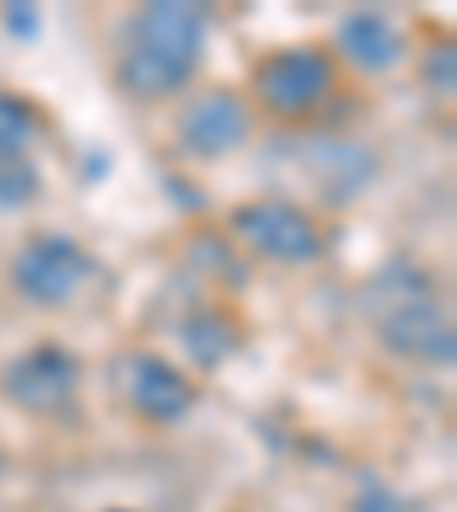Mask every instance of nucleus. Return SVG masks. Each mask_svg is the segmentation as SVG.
Returning <instances> with one entry per match:
<instances>
[{"instance_id":"nucleus-1","label":"nucleus","mask_w":457,"mask_h":512,"mask_svg":"<svg viewBox=\"0 0 457 512\" xmlns=\"http://www.w3.org/2000/svg\"><path fill=\"white\" fill-rule=\"evenodd\" d=\"M206 37H211L206 5H183V0L138 5L119 23L115 37V64H110L115 87L142 106L179 101L202 74Z\"/></svg>"},{"instance_id":"nucleus-2","label":"nucleus","mask_w":457,"mask_h":512,"mask_svg":"<svg viewBox=\"0 0 457 512\" xmlns=\"http://www.w3.org/2000/svg\"><path fill=\"white\" fill-rule=\"evenodd\" d=\"M366 320L394 362L448 371L457 362V325L435 275L407 256L384 261L366 284Z\"/></svg>"},{"instance_id":"nucleus-3","label":"nucleus","mask_w":457,"mask_h":512,"mask_svg":"<svg viewBox=\"0 0 457 512\" xmlns=\"http://www.w3.org/2000/svg\"><path fill=\"white\" fill-rule=\"evenodd\" d=\"M224 224L247 256L270 261V266H316L330 252V234L316 220V211H307L293 197H279V192L238 202Z\"/></svg>"},{"instance_id":"nucleus-4","label":"nucleus","mask_w":457,"mask_h":512,"mask_svg":"<svg viewBox=\"0 0 457 512\" xmlns=\"http://www.w3.org/2000/svg\"><path fill=\"white\" fill-rule=\"evenodd\" d=\"M339 92V60L320 42L275 46L252 64V96L279 124L311 119L330 96Z\"/></svg>"},{"instance_id":"nucleus-5","label":"nucleus","mask_w":457,"mask_h":512,"mask_svg":"<svg viewBox=\"0 0 457 512\" xmlns=\"http://www.w3.org/2000/svg\"><path fill=\"white\" fill-rule=\"evenodd\" d=\"M101 275V261L96 252L74 234H60V229H42V234H28L23 247L10 261V284L28 307L37 311H64L83 298L87 288Z\"/></svg>"},{"instance_id":"nucleus-6","label":"nucleus","mask_w":457,"mask_h":512,"mask_svg":"<svg viewBox=\"0 0 457 512\" xmlns=\"http://www.w3.org/2000/svg\"><path fill=\"white\" fill-rule=\"evenodd\" d=\"M0 394L10 398L23 416L60 421V416L74 412L78 394H83V357L55 339L28 343L0 371Z\"/></svg>"},{"instance_id":"nucleus-7","label":"nucleus","mask_w":457,"mask_h":512,"mask_svg":"<svg viewBox=\"0 0 457 512\" xmlns=\"http://www.w3.org/2000/svg\"><path fill=\"white\" fill-rule=\"evenodd\" d=\"M252 133H256L252 96L224 83L188 92L179 115H174V147H179L183 160H197V165L234 156L238 147L252 142Z\"/></svg>"},{"instance_id":"nucleus-8","label":"nucleus","mask_w":457,"mask_h":512,"mask_svg":"<svg viewBox=\"0 0 457 512\" xmlns=\"http://www.w3.org/2000/svg\"><path fill=\"white\" fill-rule=\"evenodd\" d=\"M197 398H202L197 380L179 362H170L165 352L138 348L124 357V403L133 407L138 421L160 430L183 426L197 412Z\"/></svg>"},{"instance_id":"nucleus-9","label":"nucleus","mask_w":457,"mask_h":512,"mask_svg":"<svg viewBox=\"0 0 457 512\" xmlns=\"http://www.w3.org/2000/svg\"><path fill=\"white\" fill-rule=\"evenodd\" d=\"M302 165H307V179L316 188V197L325 206H352L357 197H366L380 174V160L366 142L352 138H311L302 142Z\"/></svg>"},{"instance_id":"nucleus-10","label":"nucleus","mask_w":457,"mask_h":512,"mask_svg":"<svg viewBox=\"0 0 457 512\" xmlns=\"http://www.w3.org/2000/svg\"><path fill=\"white\" fill-rule=\"evenodd\" d=\"M330 55L339 60V69L352 64L357 74H389L407 60V32L380 10H352L334 28Z\"/></svg>"},{"instance_id":"nucleus-11","label":"nucleus","mask_w":457,"mask_h":512,"mask_svg":"<svg viewBox=\"0 0 457 512\" xmlns=\"http://www.w3.org/2000/svg\"><path fill=\"white\" fill-rule=\"evenodd\" d=\"M179 343H183V357H188L192 371L215 375L220 366L234 362L238 348L247 343V325L238 320L234 307L202 302V307H192L188 316L179 320Z\"/></svg>"},{"instance_id":"nucleus-12","label":"nucleus","mask_w":457,"mask_h":512,"mask_svg":"<svg viewBox=\"0 0 457 512\" xmlns=\"http://www.w3.org/2000/svg\"><path fill=\"white\" fill-rule=\"evenodd\" d=\"M42 106L23 92H10V87H0V170L14 165V160H28L37 138H42Z\"/></svg>"},{"instance_id":"nucleus-13","label":"nucleus","mask_w":457,"mask_h":512,"mask_svg":"<svg viewBox=\"0 0 457 512\" xmlns=\"http://www.w3.org/2000/svg\"><path fill=\"white\" fill-rule=\"evenodd\" d=\"M37 197H42V165H37V156L14 160V165L0 170V211H23Z\"/></svg>"},{"instance_id":"nucleus-14","label":"nucleus","mask_w":457,"mask_h":512,"mask_svg":"<svg viewBox=\"0 0 457 512\" xmlns=\"http://www.w3.org/2000/svg\"><path fill=\"white\" fill-rule=\"evenodd\" d=\"M421 83L439 96H453V87H457V46L448 42V37L430 42L426 60H421Z\"/></svg>"},{"instance_id":"nucleus-15","label":"nucleus","mask_w":457,"mask_h":512,"mask_svg":"<svg viewBox=\"0 0 457 512\" xmlns=\"http://www.w3.org/2000/svg\"><path fill=\"white\" fill-rule=\"evenodd\" d=\"M352 512H407V499L389 485V480L371 476L357 485V494H352Z\"/></svg>"},{"instance_id":"nucleus-16","label":"nucleus","mask_w":457,"mask_h":512,"mask_svg":"<svg viewBox=\"0 0 457 512\" xmlns=\"http://www.w3.org/2000/svg\"><path fill=\"white\" fill-rule=\"evenodd\" d=\"M0 23H5V32H10L14 42H32L42 32V14L32 10V5H10V10L0 14Z\"/></svg>"},{"instance_id":"nucleus-17","label":"nucleus","mask_w":457,"mask_h":512,"mask_svg":"<svg viewBox=\"0 0 457 512\" xmlns=\"http://www.w3.org/2000/svg\"><path fill=\"white\" fill-rule=\"evenodd\" d=\"M5 467H10V462H5V453H0V480H5Z\"/></svg>"},{"instance_id":"nucleus-18","label":"nucleus","mask_w":457,"mask_h":512,"mask_svg":"<svg viewBox=\"0 0 457 512\" xmlns=\"http://www.w3.org/2000/svg\"><path fill=\"white\" fill-rule=\"evenodd\" d=\"M110 512H124V508H110Z\"/></svg>"}]
</instances>
